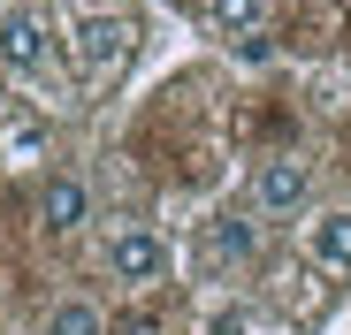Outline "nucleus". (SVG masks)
<instances>
[{"label": "nucleus", "mask_w": 351, "mask_h": 335, "mask_svg": "<svg viewBox=\"0 0 351 335\" xmlns=\"http://www.w3.org/2000/svg\"><path fill=\"white\" fill-rule=\"evenodd\" d=\"M38 335H107V312L92 297H53L46 320H38Z\"/></svg>", "instance_id": "8"}, {"label": "nucleus", "mask_w": 351, "mask_h": 335, "mask_svg": "<svg viewBox=\"0 0 351 335\" xmlns=\"http://www.w3.org/2000/svg\"><path fill=\"white\" fill-rule=\"evenodd\" d=\"M92 221V183L84 176H46L38 183V229L46 237H77Z\"/></svg>", "instance_id": "6"}, {"label": "nucleus", "mask_w": 351, "mask_h": 335, "mask_svg": "<svg viewBox=\"0 0 351 335\" xmlns=\"http://www.w3.org/2000/svg\"><path fill=\"white\" fill-rule=\"evenodd\" d=\"M168 8H184V0H168Z\"/></svg>", "instance_id": "12"}, {"label": "nucleus", "mask_w": 351, "mask_h": 335, "mask_svg": "<svg viewBox=\"0 0 351 335\" xmlns=\"http://www.w3.org/2000/svg\"><path fill=\"white\" fill-rule=\"evenodd\" d=\"M46 62H53V23H46V8H31V0L0 8V69H8V77H38Z\"/></svg>", "instance_id": "3"}, {"label": "nucleus", "mask_w": 351, "mask_h": 335, "mask_svg": "<svg viewBox=\"0 0 351 335\" xmlns=\"http://www.w3.org/2000/svg\"><path fill=\"white\" fill-rule=\"evenodd\" d=\"M306 206H313V168L298 152H275V160L252 168V213L282 221V213H306Z\"/></svg>", "instance_id": "4"}, {"label": "nucleus", "mask_w": 351, "mask_h": 335, "mask_svg": "<svg viewBox=\"0 0 351 335\" xmlns=\"http://www.w3.org/2000/svg\"><path fill=\"white\" fill-rule=\"evenodd\" d=\"M130 53H138V23L123 8H77L69 16V62H77L84 84H107Z\"/></svg>", "instance_id": "1"}, {"label": "nucleus", "mask_w": 351, "mask_h": 335, "mask_svg": "<svg viewBox=\"0 0 351 335\" xmlns=\"http://www.w3.org/2000/svg\"><path fill=\"white\" fill-rule=\"evenodd\" d=\"M267 16H275V0H206V23L221 38H252Z\"/></svg>", "instance_id": "9"}, {"label": "nucleus", "mask_w": 351, "mask_h": 335, "mask_svg": "<svg viewBox=\"0 0 351 335\" xmlns=\"http://www.w3.org/2000/svg\"><path fill=\"white\" fill-rule=\"evenodd\" d=\"M107 274L123 290H160L168 282V267H176V252H168V237L160 229H145V221H123V229H107Z\"/></svg>", "instance_id": "2"}, {"label": "nucleus", "mask_w": 351, "mask_h": 335, "mask_svg": "<svg viewBox=\"0 0 351 335\" xmlns=\"http://www.w3.org/2000/svg\"><path fill=\"white\" fill-rule=\"evenodd\" d=\"M199 335H252V305L245 297H214L199 312Z\"/></svg>", "instance_id": "10"}, {"label": "nucleus", "mask_w": 351, "mask_h": 335, "mask_svg": "<svg viewBox=\"0 0 351 335\" xmlns=\"http://www.w3.org/2000/svg\"><path fill=\"white\" fill-rule=\"evenodd\" d=\"M306 259H313L321 274H351V206L306 213Z\"/></svg>", "instance_id": "7"}, {"label": "nucleus", "mask_w": 351, "mask_h": 335, "mask_svg": "<svg viewBox=\"0 0 351 335\" xmlns=\"http://www.w3.org/2000/svg\"><path fill=\"white\" fill-rule=\"evenodd\" d=\"M123 335H160V312H130V320H123Z\"/></svg>", "instance_id": "11"}, {"label": "nucleus", "mask_w": 351, "mask_h": 335, "mask_svg": "<svg viewBox=\"0 0 351 335\" xmlns=\"http://www.w3.org/2000/svg\"><path fill=\"white\" fill-rule=\"evenodd\" d=\"M252 259H260V229H252L245 213H214L206 229H199V267L206 274H237Z\"/></svg>", "instance_id": "5"}]
</instances>
